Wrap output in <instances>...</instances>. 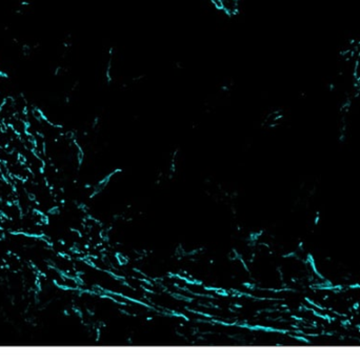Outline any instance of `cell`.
<instances>
[{
    "label": "cell",
    "instance_id": "obj_1",
    "mask_svg": "<svg viewBox=\"0 0 360 363\" xmlns=\"http://www.w3.org/2000/svg\"><path fill=\"white\" fill-rule=\"evenodd\" d=\"M353 75L354 78L356 80V83L358 85H360V54L358 55V57L356 58L355 62H354V71H353Z\"/></svg>",
    "mask_w": 360,
    "mask_h": 363
},
{
    "label": "cell",
    "instance_id": "obj_2",
    "mask_svg": "<svg viewBox=\"0 0 360 363\" xmlns=\"http://www.w3.org/2000/svg\"><path fill=\"white\" fill-rule=\"evenodd\" d=\"M211 2L213 3V5L218 8V10H223L224 8V4H223V0H211Z\"/></svg>",
    "mask_w": 360,
    "mask_h": 363
},
{
    "label": "cell",
    "instance_id": "obj_3",
    "mask_svg": "<svg viewBox=\"0 0 360 363\" xmlns=\"http://www.w3.org/2000/svg\"><path fill=\"white\" fill-rule=\"evenodd\" d=\"M235 1H237V2H238V1H239V0H235Z\"/></svg>",
    "mask_w": 360,
    "mask_h": 363
}]
</instances>
